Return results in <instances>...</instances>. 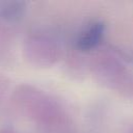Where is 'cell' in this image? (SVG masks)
Masks as SVG:
<instances>
[{
	"label": "cell",
	"mask_w": 133,
	"mask_h": 133,
	"mask_svg": "<svg viewBox=\"0 0 133 133\" xmlns=\"http://www.w3.org/2000/svg\"><path fill=\"white\" fill-rule=\"evenodd\" d=\"M12 101L43 133H75L70 114L43 90L23 84L15 89Z\"/></svg>",
	"instance_id": "1"
},
{
	"label": "cell",
	"mask_w": 133,
	"mask_h": 133,
	"mask_svg": "<svg viewBox=\"0 0 133 133\" xmlns=\"http://www.w3.org/2000/svg\"><path fill=\"white\" fill-rule=\"evenodd\" d=\"M23 53L30 64L38 68H50L61 57V50L57 43L49 36L39 34L25 39Z\"/></svg>",
	"instance_id": "2"
},
{
	"label": "cell",
	"mask_w": 133,
	"mask_h": 133,
	"mask_svg": "<svg viewBox=\"0 0 133 133\" xmlns=\"http://www.w3.org/2000/svg\"><path fill=\"white\" fill-rule=\"evenodd\" d=\"M105 32V25L102 22H94L83 29L77 39L76 47L80 51H90L99 46Z\"/></svg>",
	"instance_id": "3"
},
{
	"label": "cell",
	"mask_w": 133,
	"mask_h": 133,
	"mask_svg": "<svg viewBox=\"0 0 133 133\" xmlns=\"http://www.w3.org/2000/svg\"><path fill=\"white\" fill-rule=\"evenodd\" d=\"M26 12V4L22 1H1L0 19L6 22L21 20Z\"/></svg>",
	"instance_id": "4"
},
{
	"label": "cell",
	"mask_w": 133,
	"mask_h": 133,
	"mask_svg": "<svg viewBox=\"0 0 133 133\" xmlns=\"http://www.w3.org/2000/svg\"><path fill=\"white\" fill-rule=\"evenodd\" d=\"M0 133H20L14 129H10V128H2L0 129Z\"/></svg>",
	"instance_id": "5"
},
{
	"label": "cell",
	"mask_w": 133,
	"mask_h": 133,
	"mask_svg": "<svg viewBox=\"0 0 133 133\" xmlns=\"http://www.w3.org/2000/svg\"><path fill=\"white\" fill-rule=\"evenodd\" d=\"M127 133H133V127H131L129 130H128V132Z\"/></svg>",
	"instance_id": "6"
}]
</instances>
